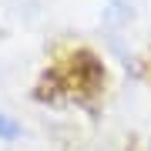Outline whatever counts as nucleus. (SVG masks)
<instances>
[{
    "instance_id": "1",
    "label": "nucleus",
    "mask_w": 151,
    "mask_h": 151,
    "mask_svg": "<svg viewBox=\"0 0 151 151\" xmlns=\"http://www.w3.org/2000/svg\"><path fill=\"white\" fill-rule=\"evenodd\" d=\"M17 134H20V128H17L7 114H0V138H17Z\"/></svg>"
}]
</instances>
